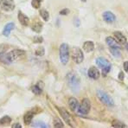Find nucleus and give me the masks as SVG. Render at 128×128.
I'll return each instance as SVG.
<instances>
[{"mask_svg": "<svg viewBox=\"0 0 128 128\" xmlns=\"http://www.w3.org/2000/svg\"><path fill=\"white\" fill-rule=\"evenodd\" d=\"M40 15L45 20V21H48V18H50V15H48V12L45 10H42L40 11Z\"/></svg>", "mask_w": 128, "mask_h": 128, "instance_id": "24", "label": "nucleus"}, {"mask_svg": "<svg viewBox=\"0 0 128 128\" xmlns=\"http://www.w3.org/2000/svg\"><path fill=\"white\" fill-rule=\"evenodd\" d=\"M54 127H57V128L64 126V125H63L62 122V120L57 117H56L54 118Z\"/></svg>", "mask_w": 128, "mask_h": 128, "instance_id": "22", "label": "nucleus"}, {"mask_svg": "<svg viewBox=\"0 0 128 128\" xmlns=\"http://www.w3.org/2000/svg\"><path fill=\"white\" fill-rule=\"evenodd\" d=\"M88 74L90 78L94 79V80H97L99 79L100 75V73L99 69L95 67H92L88 69Z\"/></svg>", "mask_w": 128, "mask_h": 128, "instance_id": "9", "label": "nucleus"}, {"mask_svg": "<svg viewBox=\"0 0 128 128\" xmlns=\"http://www.w3.org/2000/svg\"><path fill=\"white\" fill-rule=\"evenodd\" d=\"M68 85L73 91H78L80 88V77L75 72H70L67 76Z\"/></svg>", "mask_w": 128, "mask_h": 128, "instance_id": "2", "label": "nucleus"}, {"mask_svg": "<svg viewBox=\"0 0 128 128\" xmlns=\"http://www.w3.org/2000/svg\"><path fill=\"white\" fill-rule=\"evenodd\" d=\"M42 24H41V22H36V24H33V26H32V30L36 32V33H39V32L42 31Z\"/></svg>", "mask_w": 128, "mask_h": 128, "instance_id": "19", "label": "nucleus"}, {"mask_svg": "<svg viewBox=\"0 0 128 128\" xmlns=\"http://www.w3.org/2000/svg\"><path fill=\"white\" fill-rule=\"evenodd\" d=\"M124 69H125L126 72L128 73V62H126L124 63Z\"/></svg>", "mask_w": 128, "mask_h": 128, "instance_id": "32", "label": "nucleus"}, {"mask_svg": "<svg viewBox=\"0 0 128 128\" xmlns=\"http://www.w3.org/2000/svg\"><path fill=\"white\" fill-rule=\"evenodd\" d=\"M94 48V43L93 42H90V41H88V42H84L83 44V50H85L86 53H89V52H92Z\"/></svg>", "mask_w": 128, "mask_h": 128, "instance_id": "16", "label": "nucleus"}, {"mask_svg": "<svg viewBox=\"0 0 128 128\" xmlns=\"http://www.w3.org/2000/svg\"><path fill=\"white\" fill-rule=\"evenodd\" d=\"M97 96L100 99V100L104 103V104L108 105V106H112L114 104V101L112 99V97L107 94L106 93H105L104 91H102V90H98Z\"/></svg>", "mask_w": 128, "mask_h": 128, "instance_id": "6", "label": "nucleus"}, {"mask_svg": "<svg viewBox=\"0 0 128 128\" xmlns=\"http://www.w3.org/2000/svg\"><path fill=\"white\" fill-rule=\"evenodd\" d=\"M58 110H59L61 115L62 116V118H64V120H65V121L67 122V123L68 124L69 126H73V124H72V117L70 116V114H69L68 112H67V111L64 110V109H62V108H59Z\"/></svg>", "mask_w": 128, "mask_h": 128, "instance_id": "10", "label": "nucleus"}, {"mask_svg": "<svg viewBox=\"0 0 128 128\" xmlns=\"http://www.w3.org/2000/svg\"><path fill=\"white\" fill-rule=\"evenodd\" d=\"M96 64L101 68L102 74L104 76H106L107 73L111 70V63L103 57H98L96 59Z\"/></svg>", "mask_w": 128, "mask_h": 128, "instance_id": "3", "label": "nucleus"}, {"mask_svg": "<svg viewBox=\"0 0 128 128\" xmlns=\"http://www.w3.org/2000/svg\"><path fill=\"white\" fill-rule=\"evenodd\" d=\"M106 43H107V44H108V46L110 47V48H120V47H118V45L117 42H116V41L114 40V39L112 38V37H110V36L106 37Z\"/></svg>", "mask_w": 128, "mask_h": 128, "instance_id": "17", "label": "nucleus"}, {"mask_svg": "<svg viewBox=\"0 0 128 128\" xmlns=\"http://www.w3.org/2000/svg\"><path fill=\"white\" fill-rule=\"evenodd\" d=\"M31 91L33 92L35 94H41L42 92V90L38 85H36V86H33L31 88Z\"/></svg>", "mask_w": 128, "mask_h": 128, "instance_id": "21", "label": "nucleus"}, {"mask_svg": "<svg viewBox=\"0 0 128 128\" xmlns=\"http://www.w3.org/2000/svg\"><path fill=\"white\" fill-rule=\"evenodd\" d=\"M42 0H32V2H31L32 6L36 9H38L39 7L41 6V3H42Z\"/></svg>", "mask_w": 128, "mask_h": 128, "instance_id": "27", "label": "nucleus"}, {"mask_svg": "<svg viewBox=\"0 0 128 128\" xmlns=\"http://www.w3.org/2000/svg\"><path fill=\"white\" fill-rule=\"evenodd\" d=\"M68 106L70 107V109L73 111V112H76L77 108L79 106V102L75 98L72 97L68 100Z\"/></svg>", "mask_w": 128, "mask_h": 128, "instance_id": "11", "label": "nucleus"}, {"mask_svg": "<svg viewBox=\"0 0 128 128\" xmlns=\"http://www.w3.org/2000/svg\"><path fill=\"white\" fill-rule=\"evenodd\" d=\"M0 5H1V8L3 10L6 11H11L15 8V4L13 0H1Z\"/></svg>", "mask_w": 128, "mask_h": 128, "instance_id": "8", "label": "nucleus"}, {"mask_svg": "<svg viewBox=\"0 0 128 128\" xmlns=\"http://www.w3.org/2000/svg\"><path fill=\"white\" fill-rule=\"evenodd\" d=\"M110 51L112 54V56H115V57H120V48H110Z\"/></svg>", "mask_w": 128, "mask_h": 128, "instance_id": "23", "label": "nucleus"}, {"mask_svg": "<svg viewBox=\"0 0 128 128\" xmlns=\"http://www.w3.org/2000/svg\"><path fill=\"white\" fill-rule=\"evenodd\" d=\"M34 42H43V38L42 36H35L34 37Z\"/></svg>", "mask_w": 128, "mask_h": 128, "instance_id": "29", "label": "nucleus"}, {"mask_svg": "<svg viewBox=\"0 0 128 128\" xmlns=\"http://www.w3.org/2000/svg\"><path fill=\"white\" fill-rule=\"evenodd\" d=\"M118 79H120V80H124V73L123 72H120V74H118Z\"/></svg>", "mask_w": 128, "mask_h": 128, "instance_id": "31", "label": "nucleus"}, {"mask_svg": "<svg viewBox=\"0 0 128 128\" xmlns=\"http://www.w3.org/2000/svg\"><path fill=\"white\" fill-rule=\"evenodd\" d=\"M12 127H19V128H21L22 127V126L21 125H19V124H15V125H13L12 126Z\"/></svg>", "mask_w": 128, "mask_h": 128, "instance_id": "33", "label": "nucleus"}, {"mask_svg": "<svg viewBox=\"0 0 128 128\" xmlns=\"http://www.w3.org/2000/svg\"><path fill=\"white\" fill-rule=\"evenodd\" d=\"M103 18L104 20L107 22H112L115 20V16H114V13H112L111 11H106L103 14Z\"/></svg>", "mask_w": 128, "mask_h": 128, "instance_id": "12", "label": "nucleus"}, {"mask_svg": "<svg viewBox=\"0 0 128 128\" xmlns=\"http://www.w3.org/2000/svg\"><path fill=\"white\" fill-rule=\"evenodd\" d=\"M33 126L34 127H42V128H45V127H48V125L44 123L42 121H36L35 123L33 124Z\"/></svg>", "mask_w": 128, "mask_h": 128, "instance_id": "25", "label": "nucleus"}, {"mask_svg": "<svg viewBox=\"0 0 128 128\" xmlns=\"http://www.w3.org/2000/svg\"><path fill=\"white\" fill-rule=\"evenodd\" d=\"M24 56H25V51L20 50H12V51L9 52L8 54H4L3 57V60L5 62L10 63L15 61H18V60H19V59H22Z\"/></svg>", "mask_w": 128, "mask_h": 128, "instance_id": "1", "label": "nucleus"}, {"mask_svg": "<svg viewBox=\"0 0 128 128\" xmlns=\"http://www.w3.org/2000/svg\"><path fill=\"white\" fill-rule=\"evenodd\" d=\"M44 53H45V50L43 47H38V48L36 50V56H42L44 54Z\"/></svg>", "mask_w": 128, "mask_h": 128, "instance_id": "28", "label": "nucleus"}, {"mask_svg": "<svg viewBox=\"0 0 128 128\" xmlns=\"http://www.w3.org/2000/svg\"><path fill=\"white\" fill-rule=\"evenodd\" d=\"M69 13V10H68V9H66V10H62L60 12V14L61 15H68Z\"/></svg>", "mask_w": 128, "mask_h": 128, "instance_id": "30", "label": "nucleus"}, {"mask_svg": "<svg viewBox=\"0 0 128 128\" xmlns=\"http://www.w3.org/2000/svg\"><path fill=\"white\" fill-rule=\"evenodd\" d=\"M72 59L75 63H80L83 61V53H82V50L79 48L78 47H74L72 48Z\"/></svg>", "mask_w": 128, "mask_h": 128, "instance_id": "7", "label": "nucleus"}, {"mask_svg": "<svg viewBox=\"0 0 128 128\" xmlns=\"http://www.w3.org/2000/svg\"><path fill=\"white\" fill-rule=\"evenodd\" d=\"M126 50H128V43H127V44H126Z\"/></svg>", "mask_w": 128, "mask_h": 128, "instance_id": "34", "label": "nucleus"}, {"mask_svg": "<svg viewBox=\"0 0 128 128\" xmlns=\"http://www.w3.org/2000/svg\"><path fill=\"white\" fill-rule=\"evenodd\" d=\"M11 122V118L9 116H4L2 118H0V125H8Z\"/></svg>", "mask_w": 128, "mask_h": 128, "instance_id": "20", "label": "nucleus"}, {"mask_svg": "<svg viewBox=\"0 0 128 128\" xmlns=\"http://www.w3.org/2000/svg\"><path fill=\"white\" fill-rule=\"evenodd\" d=\"M90 108H91V102L88 99H84L82 100V104L79 105L78 108L76 110L77 114L79 115H86L89 112Z\"/></svg>", "mask_w": 128, "mask_h": 128, "instance_id": "4", "label": "nucleus"}, {"mask_svg": "<svg viewBox=\"0 0 128 128\" xmlns=\"http://www.w3.org/2000/svg\"><path fill=\"white\" fill-rule=\"evenodd\" d=\"M15 28V24H13V22H9V24H7L6 25L4 26V29L3 30V34L4 36H9L10 33V31H12L13 30H14Z\"/></svg>", "mask_w": 128, "mask_h": 128, "instance_id": "15", "label": "nucleus"}, {"mask_svg": "<svg viewBox=\"0 0 128 128\" xmlns=\"http://www.w3.org/2000/svg\"><path fill=\"white\" fill-rule=\"evenodd\" d=\"M82 1H85V0H82Z\"/></svg>", "mask_w": 128, "mask_h": 128, "instance_id": "35", "label": "nucleus"}, {"mask_svg": "<svg viewBox=\"0 0 128 128\" xmlns=\"http://www.w3.org/2000/svg\"><path fill=\"white\" fill-rule=\"evenodd\" d=\"M33 117H34V114L31 112H29L24 115V121L26 125H29V124L31 123V120H33Z\"/></svg>", "mask_w": 128, "mask_h": 128, "instance_id": "18", "label": "nucleus"}, {"mask_svg": "<svg viewBox=\"0 0 128 128\" xmlns=\"http://www.w3.org/2000/svg\"><path fill=\"white\" fill-rule=\"evenodd\" d=\"M60 58L62 64H67L69 59V50L68 46L66 43H62L60 47Z\"/></svg>", "mask_w": 128, "mask_h": 128, "instance_id": "5", "label": "nucleus"}, {"mask_svg": "<svg viewBox=\"0 0 128 128\" xmlns=\"http://www.w3.org/2000/svg\"><path fill=\"white\" fill-rule=\"evenodd\" d=\"M114 37H115V39L118 41V42L120 43V44H125V43H126V38L125 36L120 33V32H114Z\"/></svg>", "mask_w": 128, "mask_h": 128, "instance_id": "14", "label": "nucleus"}, {"mask_svg": "<svg viewBox=\"0 0 128 128\" xmlns=\"http://www.w3.org/2000/svg\"><path fill=\"white\" fill-rule=\"evenodd\" d=\"M112 126L114 127H126V126L121 121H118V120H115V121L112 122Z\"/></svg>", "mask_w": 128, "mask_h": 128, "instance_id": "26", "label": "nucleus"}, {"mask_svg": "<svg viewBox=\"0 0 128 128\" xmlns=\"http://www.w3.org/2000/svg\"><path fill=\"white\" fill-rule=\"evenodd\" d=\"M18 19H19V22L22 25L27 26L28 24H29V22H30L29 18H28L26 15H24V13H22L21 11L18 13Z\"/></svg>", "mask_w": 128, "mask_h": 128, "instance_id": "13", "label": "nucleus"}]
</instances>
